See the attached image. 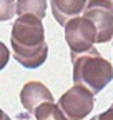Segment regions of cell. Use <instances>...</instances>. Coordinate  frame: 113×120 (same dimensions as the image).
Listing matches in <instances>:
<instances>
[{
  "label": "cell",
  "mask_w": 113,
  "mask_h": 120,
  "mask_svg": "<svg viewBox=\"0 0 113 120\" xmlns=\"http://www.w3.org/2000/svg\"><path fill=\"white\" fill-rule=\"evenodd\" d=\"M65 40L70 47V55L88 52L96 43V27L85 17H75L65 27Z\"/></svg>",
  "instance_id": "3957f363"
},
{
  "label": "cell",
  "mask_w": 113,
  "mask_h": 120,
  "mask_svg": "<svg viewBox=\"0 0 113 120\" xmlns=\"http://www.w3.org/2000/svg\"><path fill=\"white\" fill-rule=\"evenodd\" d=\"M0 120H12V118H10V117L2 110V109H0Z\"/></svg>",
  "instance_id": "5bb4252c"
},
{
  "label": "cell",
  "mask_w": 113,
  "mask_h": 120,
  "mask_svg": "<svg viewBox=\"0 0 113 120\" xmlns=\"http://www.w3.org/2000/svg\"><path fill=\"white\" fill-rule=\"evenodd\" d=\"M20 102L23 109L30 113H35L37 107H40L45 102H53V95L48 90V87L42 82L32 80L27 82L20 90Z\"/></svg>",
  "instance_id": "8992f818"
},
{
  "label": "cell",
  "mask_w": 113,
  "mask_h": 120,
  "mask_svg": "<svg viewBox=\"0 0 113 120\" xmlns=\"http://www.w3.org/2000/svg\"><path fill=\"white\" fill-rule=\"evenodd\" d=\"M47 0H17V15L30 13L43 20L47 15Z\"/></svg>",
  "instance_id": "9c48e42d"
},
{
  "label": "cell",
  "mask_w": 113,
  "mask_h": 120,
  "mask_svg": "<svg viewBox=\"0 0 113 120\" xmlns=\"http://www.w3.org/2000/svg\"><path fill=\"white\" fill-rule=\"evenodd\" d=\"M17 13V2L15 0H0V22L12 20Z\"/></svg>",
  "instance_id": "8fae6325"
},
{
  "label": "cell",
  "mask_w": 113,
  "mask_h": 120,
  "mask_svg": "<svg viewBox=\"0 0 113 120\" xmlns=\"http://www.w3.org/2000/svg\"><path fill=\"white\" fill-rule=\"evenodd\" d=\"M95 120H113V103L110 105V109H106L100 115H95Z\"/></svg>",
  "instance_id": "4fadbf2b"
},
{
  "label": "cell",
  "mask_w": 113,
  "mask_h": 120,
  "mask_svg": "<svg viewBox=\"0 0 113 120\" xmlns=\"http://www.w3.org/2000/svg\"><path fill=\"white\" fill-rule=\"evenodd\" d=\"M15 60L23 67V68H38L45 64L48 57V43L45 42L42 47L33 49V50H13Z\"/></svg>",
  "instance_id": "ba28073f"
},
{
  "label": "cell",
  "mask_w": 113,
  "mask_h": 120,
  "mask_svg": "<svg viewBox=\"0 0 113 120\" xmlns=\"http://www.w3.org/2000/svg\"><path fill=\"white\" fill-rule=\"evenodd\" d=\"M45 43V28L42 19L35 15L25 13L18 15V19L12 25L10 47L12 50H33Z\"/></svg>",
  "instance_id": "7a4b0ae2"
},
{
  "label": "cell",
  "mask_w": 113,
  "mask_h": 120,
  "mask_svg": "<svg viewBox=\"0 0 113 120\" xmlns=\"http://www.w3.org/2000/svg\"><path fill=\"white\" fill-rule=\"evenodd\" d=\"M87 0H50L53 19L62 27H65L72 19L80 17V13L87 8Z\"/></svg>",
  "instance_id": "52a82bcc"
},
{
  "label": "cell",
  "mask_w": 113,
  "mask_h": 120,
  "mask_svg": "<svg viewBox=\"0 0 113 120\" xmlns=\"http://www.w3.org/2000/svg\"><path fill=\"white\" fill-rule=\"evenodd\" d=\"M58 105L68 120H83L88 113H92L95 98L87 88L75 85L58 98Z\"/></svg>",
  "instance_id": "5b68a950"
},
{
  "label": "cell",
  "mask_w": 113,
  "mask_h": 120,
  "mask_svg": "<svg viewBox=\"0 0 113 120\" xmlns=\"http://www.w3.org/2000/svg\"><path fill=\"white\" fill-rule=\"evenodd\" d=\"M83 17L96 27V43H106L113 38V0H88Z\"/></svg>",
  "instance_id": "277c9868"
},
{
  "label": "cell",
  "mask_w": 113,
  "mask_h": 120,
  "mask_svg": "<svg viewBox=\"0 0 113 120\" xmlns=\"http://www.w3.org/2000/svg\"><path fill=\"white\" fill-rule=\"evenodd\" d=\"M8 60H10V50H8V47H5V43L0 40V72L7 67Z\"/></svg>",
  "instance_id": "7c38bea8"
},
{
  "label": "cell",
  "mask_w": 113,
  "mask_h": 120,
  "mask_svg": "<svg viewBox=\"0 0 113 120\" xmlns=\"http://www.w3.org/2000/svg\"><path fill=\"white\" fill-rule=\"evenodd\" d=\"M90 120H95V117H92V118H90Z\"/></svg>",
  "instance_id": "9a60e30c"
},
{
  "label": "cell",
  "mask_w": 113,
  "mask_h": 120,
  "mask_svg": "<svg viewBox=\"0 0 113 120\" xmlns=\"http://www.w3.org/2000/svg\"><path fill=\"white\" fill-rule=\"evenodd\" d=\"M35 120H68L60 109L58 103L55 102H45L35 110Z\"/></svg>",
  "instance_id": "30bf717a"
},
{
  "label": "cell",
  "mask_w": 113,
  "mask_h": 120,
  "mask_svg": "<svg viewBox=\"0 0 113 120\" xmlns=\"http://www.w3.org/2000/svg\"><path fill=\"white\" fill-rule=\"evenodd\" d=\"M70 58H72V77L75 85H80L96 95L111 82L113 67L95 47L88 52L70 55Z\"/></svg>",
  "instance_id": "6da1fadb"
}]
</instances>
